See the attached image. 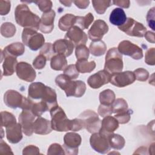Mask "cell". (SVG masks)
Returning <instances> with one entry per match:
<instances>
[{
	"instance_id": "obj_33",
	"label": "cell",
	"mask_w": 155,
	"mask_h": 155,
	"mask_svg": "<svg viewBox=\"0 0 155 155\" xmlns=\"http://www.w3.org/2000/svg\"><path fill=\"white\" fill-rule=\"evenodd\" d=\"M94 20V16L91 13H87L84 16H76L75 25L82 30L87 29Z\"/></svg>"
},
{
	"instance_id": "obj_16",
	"label": "cell",
	"mask_w": 155,
	"mask_h": 155,
	"mask_svg": "<svg viewBox=\"0 0 155 155\" xmlns=\"http://www.w3.org/2000/svg\"><path fill=\"white\" fill-rule=\"evenodd\" d=\"M16 73L18 78L27 82H33L36 76V71L32 66L25 62L18 63Z\"/></svg>"
},
{
	"instance_id": "obj_12",
	"label": "cell",
	"mask_w": 155,
	"mask_h": 155,
	"mask_svg": "<svg viewBox=\"0 0 155 155\" xmlns=\"http://www.w3.org/2000/svg\"><path fill=\"white\" fill-rule=\"evenodd\" d=\"M108 31L107 24L102 19L95 21L88 31V38L93 42L100 41Z\"/></svg>"
},
{
	"instance_id": "obj_39",
	"label": "cell",
	"mask_w": 155,
	"mask_h": 155,
	"mask_svg": "<svg viewBox=\"0 0 155 155\" xmlns=\"http://www.w3.org/2000/svg\"><path fill=\"white\" fill-rule=\"evenodd\" d=\"M89 53V50L85 45L81 44L76 47L75 55L77 60H88Z\"/></svg>"
},
{
	"instance_id": "obj_7",
	"label": "cell",
	"mask_w": 155,
	"mask_h": 155,
	"mask_svg": "<svg viewBox=\"0 0 155 155\" xmlns=\"http://www.w3.org/2000/svg\"><path fill=\"white\" fill-rule=\"evenodd\" d=\"M118 28L127 35L139 38L143 37L147 31V28L142 24L131 18H128L125 22L118 27Z\"/></svg>"
},
{
	"instance_id": "obj_52",
	"label": "cell",
	"mask_w": 155,
	"mask_h": 155,
	"mask_svg": "<svg viewBox=\"0 0 155 155\" xmlns=\"http://www.w3.org/2000/svg\"><path fill=\"white\" fill-rule=\"evenodd\" d=\"M147 21L148 26L154 30V7L149 10L147 15Z\"/></svg>"
},
{
	"instance_id": "obj_9",
	"label": "cell",
	"mask_w": 155,
	"mask_h": 155,
	"mask_svg": "<svg viewBox=\"0 0 155 155\" xmlns=\"http://www.w3.org/2000/svg\"><path fill=\"white\" fill-rule=\"evenodd\" d=\"M81 136L76 133L69 132L64 137V149L65 154H77L78 147L81 143Z\"/></svg>"
},
{
	"instance_id": "obj_55",
	"label": "cell",
	"mask_w": 155,
	"mask_h": 155,
	"mask_svg": "<svg viewBox=\"0 0 155 155\" xmlns=\"http://www.w3.org/2000/svg\"><path fill=\"white\" fill-rule=\"evenodd\" d=\"M74 4L76 5V7H78V8H81V9H85L86 8L89 4H90V1H87V0H82V1H73Z\"/></svg>"
},
{
	"instance_id": "obj_3",
	"label": "cell",
	"mask_w": 155,
	"mask_h": 155,
	"mask_svg": "<svg viewBox=\"0 0 155 155\" xmlns=\"http://www.w3.org/2000/svg\"><path fill=\"white\" fill-rule=\"evenodd\" d=\"M122 56L116 47L109 49L105 56L104 70L110 73L122 71L123 69Z\"/></svg>"
},
{
	"instance_id": "obj_42",
	"label": "cell",
	"mask_w": 155,
	"mask_h": 155,
	"mask_svg": "<svg viewBox=\"0 0 155 155\" xmlns=\"http://www.w3.org/2000/svg\"><path fill=\"white\" fill-rule=\"evenodd\" d=\"M131 113H132V111L131 110H127L125 111L115 114L114 117L117 120L119 124H124L129 122L131 118Z\"/></svg>"
},
{
	"instance_id": "obj_28",
	"label": "cell",
	"mask_w": 155,
	"mask_h": 155,
	"mask_svg": "<svg viewBox=\"0 0 155 155\" xmlns=\"http://www.w3.org/2000/svg\"><path fill=\"white\" fill-rule=\"evenodd\" d=\"M50 66L53 70L62 71L67 67V61L65 57L61 54L54 55L50 60Z\"/></svg>"
},
{
	"instance_id": "obj_35",
	"label": "cell",
	"mask_w": 155,
	"mask_h": 155,
	"mask_svg": "<svg viewBox=\"0 0 155 155\" xmlns=\"http://www.w3.org/2000/svg\"><path fill=\"white\" fill-rule=\"evenodd\" d=\"M93 6L96 12L99 15L104 14L107 8H108L112 4L111 1H92Z\"/></svg>"
},
{
	"instance_id": "obj_45",
	"label": "cell",
	"mask_w": 155,
	"mask_h": 155,
	"mask_svg": "<svg viewBox=\"0 0 155 155\" xmlns=\"http://www.w3.org/2000/svg\"><path fill=\"white\" fill-rule=\"evenodd\" d=\"M133 73L135 76L136 79L139 81L144 82L147 81L149 77L148 71L147 70L142 68H139L133 71Z\"/></svg>"
},
{
	"instance_id": "obj_51",
	"label": "cell",
	"mask_w": 155,
	"mask_h": 155,
	"mask_svg": "<svg viewBox=\"0 0 155 155\" xmlns=\"http://www.w3.org/2000/svg\"><path fill=\"white\" fill-rule=\"evenodd\" d=\"M10 1H0V14L1 15H6L10 10Z\"/></svg>"
},
{
	"instance_id": "obj_53",
	"label": "cell",
	"mask_w": 155,
	"mask_h": 155,
	"mask_svg": "<svg viewBox=\"0 0 155 155\" xmlns=\"http://www.w3.org/2000/svg\"><path fill=\"white\" fill-rule=\"evenodd\" d=\"M0 154H13V153L12 151L11 148L3 140H1L0 143Z\"/></svg>"
},
{
	"instance_id": "obj_15",
	"label": "cell",
	"mask_w": 155,
	"mask_h": 155,
	"mask_svg": "<svg viewBox=\"0 0 155 155\" xmlns=\"http://www.w3.org/2000/svg\"><path fill=\"white\" fill-rule=\"evenodd\" d=\"M64 39L70 41L76 47L81 44L85 45L87 41V36L81 28L76 25H74L67 31Z\"/></svg>"
},
{
	"instance_id": "obj_18",
	"label": "cell",
	"mask_w": 155,
	"mask_h": 155,
	"mask_svg": "<svg viewBox=\"0 0 155 155\" xmlns=\"http://www.w3.org/2000/svg\"><path fill=\"white\" fill-rule=\"evenodd\" d=\"M49 87L45 85L40 82H33L28 87V96L32 99H41L44 100L45 97Z\"/></svg>"
},
{
	"instance_id": "obj_30",
	"label": "cell",
	"mask_w": 155,
	"mask_h": 155,
	"mask_svg": "<svg viewBox=\"0 0 155 155\" xmlns=\"http://www.w3.org/2000/svg\"><path fill=\"white\" fill-rule=\"evenodd\" d=\"M89 49L90 53L94 56H100L105 54L107 50V45L101 40L93 42L90 44Z\"/></svg>"
},
{
	"instance_id": "obj_10",
	"label": "cell",
	"mask_w": 155,
	"mask_h": 155,
	"mask_svg": "<svg viewBox=\"0 0 155 155\" xmlns=\"http://www.w3.org/2000/svg\"><path fill=\"white\" fill-rule=\"evenodd\" d=\"M117 50L121 54L130 56L136 60L140 59L143 57L142 48L127 40L122 41L119 44Z\"/></svg>"
},
{
	"instance_id": "obj_44",
	"label": "cell",
	"mask_w": 155,
	"mask_h": 155,
	"mask_svg": "<svg viewBox=\"0 0 155 155\" xmlns=\"http://www.w3.org/2000/svg\"><path fill=\"white\" fill-rule=\"evenodd\" d=\"M48 155H58L65 154L64 149L59 143H52L48 148L47 151Z\"/></svg>"
},
{
	"instance_id": "obj_54",
	"label": "cell",
	"mask_w": 155,
	"mask_h": 155,
	"mask_svg": "<svg viewBox=\"0 0 155 155\" xmlns=\"http://www.w3.org/2000/svg\"><path fill=\"white\" fill-rule=\"evenodd\" d=\"M112 3L116 5L119 6L122 8H128L130 7V2L128 0H121V1H113Z\"/></svg>"
},
{
	"instance_id": "obj_8",
	"label": "cell",
	"mask_w": 155,
	"mask_h": 155,
	"mask_svg": "<svg viewBox=\"0 0 155 155\" xmlns=\"http://www.w3.org/2000/svg\"><path fill=\"white\" fill-rule=\"evenodd\" d=\"M90 143L91 148L101 154H106L110 150L108 136L100 132L92 134L90 138Z\"/></svg>"
},
{
	"instance_id": "obj_25",
	"label": "cell",
	"mask_w": 155,
	"mask_h": 155,
	"mask_svg": "<svg viewBox=\"0 0 155 155\" xmlns=\"http://www.w3.org/2000/svg\"><path fill=\"white\" fill-rule=\"evenodd\" d=\"M127 19L124 10L121 8H116L111 12L109 20L111 24L119 27L125 22Z\"/></svg>"
},
{
	"instance_id": "obj_24",
	"label": "cell",
	"mask_w": 155,
	"mask_h": 155,
	"mask_svg": "<svg viewBox=\"0 0 155 155\" xmlns=\"http://www.w3.org/2000/svg\"><path fill=\"white\" fill-rule=\"evenodd\" d=\"M25 47L21 42H14L5 47L2 51V56H12L17 57L24 54Z\"/></svg>"
},
{
	"instance_id": "obj_31",
	"label": "cell",
	"mask_w": 155,
	"mask_h": 155,
	"mask_svg": "<svg viewBox=\"0 0 155 155\" xmlns=\"http://www.w3.org/2000/svg\"><path fill=\"white\" fill-rule=\"evenodd\" d=\"M75 65L78 71L81 73H90L96 67V63L94 61L88 62V60H77Z\"/></svg>"
},
{
	"instance_id": "obj_6",
	"label": "cell",
	"mask_w": 155,
	"mask_h": 155,
	"mask_svg": "<svg viewBox=\"0 0 155 155\" xmlns=\"http://www.w3.org/2000/svg\"><path fill=\"white\" fill-rule=\"evenodd\" d=\"M79 118L83 121L85 128L89 133H94L99 131L102 121L94 111L87 110L79 116Z\"/></svg>"
},
{
	"instance_id": "obj_57",
	"label": "cell",
	"mask_w": 155,
	"mask_h": 155,
	"mask_svg": "<svg viewBox=\"0 0 155 155\" xmlns=\"http://www.w3.org/2000/svg\"><path fill=\"white\" fill-rule=\"evenodd\" d=\"M60 2L63 4L66 7H70L71 6V4L73 2V1H61Z\"/></svg>"
},
{
	"instance_id": "obj_26",
	"label": "cell",
	"mask_w": 155,
	"mask_h": 155,
	"mask_svg": "<svg viewBox=\"0 0 155 155\" xmlns=\"http://www.w3.org/2000/svg\"><path fill=\"white\" fill-rule=\"evenodd\" d=\"M4 61L2 64L3 75L7 76L12 75L16 70L18 61L16 57L12 56H4Z\"/></svg>"
},
{
	"instance_id": "obj_38",
	"label": "cell",
	"mask_w": 155,
	"mask_h": 155,
	"mask_svg": "<svg viewBox=\"0 0 155 155\" xmlns=\"http://www.w3.org/2000/svg\"><path fill=\"white\" fill-rule=\"evenodd\" d=\"M49 110V108L46 103L44 101H41L39 102L34 103L32 108L31 109V111L32 113L38 117H40L44 112Z\"/></svg>"
},
{
	"instance_id": "obj_27",
	"label": "cell",
	"mask_w": 155,
	"mask_h": 155,
	"mask_svg": "<svg viewBox=\"0 0 155 155\" xmlns=\"http://www.w3.org/2000/svg\"><path fill=\"white\" fill-rule=\"evenodd\" d=\"M76 16L73 14H65L62 16L58 22L59 28L62 31H68L75 25Z\"/></svg>"
},
{
	"instance_id": "obj_47",
	"label": "cell",
	"mask_w": 155,
	"mask_h": 155,
	"mask_svg": "<svg viewBox=\"0 0 155 155\" xmlns=\"http://www.w3.org/2000/svg\"><path fill=\"white\" fill-rule=\"evenodd\" d=\"M47 61V60L46 58L42 54H40L39 55L36 56V58L33 61V65L36 69H42L45 66Z\"/></svg>"
},
{
	"instance_id": "obj_20",
	"label": "cell",
	"mask_w": 155,
	"mask_h": 155,
	"mask_svg": "<svg viewBox=\"0 0 155 155\" xmlns=\"http://www.w3.org/2000/svg\"><path fill=\"white\" fill-rule=\"evenodd\" d=\"M56 13L53 10L43 13L42 15L39 30L44 33H50L54 28V19Z\"/></svg>"
},
{
	"instance_id": "obj_14",
	"label": "cell",
	"mask_w": 155,
	"mask_h": 155,
	"mask_svg": "<svg viewBox=\"0 0 155 155\" xmlns=\"http://www.w3.org/2000/svg\"><path fill=\"white\" fill-rule=\"evenodd\" d=\"M25 97L14 90H7L4 95V104L13 109L17 108H22Z\"/></svg>"
},
{
	"instance_id": "obj_36",
	"label": "cell",
	"mask_w": 155,
	"mask_h": 155,
	"mask_svg": "<svg viewBox=\"0 0 155 155\" xmlns=\"http://www.w3.org/2000/svg\"><path fill=\"white\" fill-rule=\"evenodd\" d=\"M1 127L5 128L11 126L16 123V119L15 116L8 111H1Z\"/></svg>"
},
{
	"instance_id": "obj_19",
	"label": "cell",
	"mask_w": 155,
	"mask_h": 155,
	"mask_svg": "<svg viewBox=\"0 0 155 155\" xmlns=\"http://www.w3.org/2000/svg\"><path fill=\"white\" fill-rule=\"evenodd\" d=\"M53 47L55 53L67 57L71 54L74 45L70 41L61 39L56 41L53 44Z\"/></svg>"
},
{
	"instance_id": "obj_5",
	"label": "cell",
	"mask_w": 155,
	"mask_h": 155,
	"mask_svg": "<svg viewBox=\"0 0 155 155\" xmlns=\"http://www.w3.org/2000/svg\"><path fill=\"white\" fill-rule=\"evenodd\" d=\"M22 41L23 44L33 51L42 48L44 45V36L36 30L31 28H24L22 33Z\"/></svg>"
},
{
	"instance_id": "obj_21",
	"label": "cell",
	"mask_w": 155,
	"mask_h": 155,
	"mask_svg": "<svg viewBox=\"0 0 155 155\" xmlns=\"http://www.w3.org/2000/svg\"><path fill=\"white\" fill-rule=\"evenodd\" d=\"M33 132L37 134L45 135L50 133L52 131L51 121L43 118L38 117L33 122Z\"/></svg>"
},
{
	"instance_id": "obj_13",
	"label": "cell",
	"mask_w": 155,
	"mask_h": 155,
	"mask_svg": "<svg viewBox=\"0 0 155 155\" xmlns=\"http://www.w3.org/2000/svg\"><path fill=\"white\" fill-rule=\"evenodd\" d=\"M35 116L30 110H22L19 116V123L22 127L23 133L27 136H30L33 133V122Z\"/></svg>"
},
{
	"instance_id": "obj_56",
	"label": "cell",
	"mask_w": 155,
	"mask_h": 155,
	"mask_svg": "<svg viewBox=\"0 0 155 155\" xmlns=\"http://www.w3.org/2000/svg\"><path fill=\"white\" fill-rule=\"evenodd\" d=\"M144 36L147 41L153 44H154V33L150 31H147L144 35Z\"/></svg>"
},
{
	"instance_id": "obj_1",
	"label": "cell",
	"mask_w": 155,
	"mask_h": 155,
	"mask_svg": "<svg viewBox=\"0 0 155 155\" xmlns=\"http://www.w3.org/2000/svg\"><path fill=\"white\" fill-rule=\"evenodd\" d=\"M15 16L16 23L24 28L39 30L41 19L30 11L27 5L19 4L15 8Z\"/></svg>"
},
{
	"instance_id": "obj_43",
	"label": "cell",
	"mask_w": 155,
	"mask_h": 155,
	"mask_svg": "<svg viewBox=\"0 0 155 155\" xmlns=\"http://www.w3.org/2000/svg\"><path fill=\"white\" fill-rule=\"evenodd\" d=\"M64 74L73 80L76 79L79 76V72L78 71L75 64H70L64 70Z\"/></svg>"
},
{
	"instance_id": "obj_29",
	"label": "cell",
	"mask_w": 155,
	"mask_h": 155,
	"mask_svg": "<svg viewBox=\"0 0 155 155\" xmlns=\"http://www.w3.org/2000/svg\"><path fill=\"white\" fill-rule=\"evenodd\" d=\"M108 139L110 147L116 150L123 148L125 143L124 138L117 134L111 133L108 135Z\"/></svg>"
},
{
	"instance_id": "obj_46",
	"label": "cell",
	"mask_w": 155,
	"mask_h": 155,
	"mask_svg": "<svg viewBox=\"0 0 155 155\" xmlns=\"http://www.w3.org/2000/svg\"><path fill=\"white\" fill-rule=\"evenodd\" d=\"M34 3L36 4L41 11L44 13L48 12L51 10L52 2L51 1L42 0V1H33Z\"/></svg>"
},
{
	"instance_id": "obj_32",
	"label": "cell",
	"mask_w": 155,
	"mask_h": 155,
	"mask_svg": "<svg viewBox=\"0 0 155 155\" xmlns=\"http://www.w3.org/2000/svg\"><path fill=\"white\" fill-rule=\"evenodd\" d=\"M116 99V96L114 91L110 89H107L99 94V101L101 104L105 105H113Z\"/></svg>"
},
{
	"instance_id": "obj_4",
	"label": "cell",
	"mask_w": 155,
	"mask_h": 155,
	"mask_svg": "<svg viewBox=\"0 0 155 155\" xmlns=\"http://www.w3.org/2000/svg\"><path fill=\"white\" fill-rule=\"evenodd\" d=\"M50 111L52 129L59 132L69 131L68 125L70 119L67 118L63 109L57 105L52 108Z\"/></svg>"
},
{
	"instance_id": "obj_49",
	"label": "cell",
	"mask_w": 155,
	"mask_h": 155,
	"mask_svg": "<svg viewBox=\"0 0 155 155\" xmlns=\"http://www.w3.org/2000/svg\"><path fill=\"white\" fill-rule=\"evenodd\" d=\"M98 114L101 117H105L107 116L110 115L113 113V107L111 105H105L100 104L98 107Z\"/></svg>"
},
{
	"instance_id": "obj_34",
	"label": "cell",
	"mask_w": 155,
	"mask_h": 155,
	"mask_svg": "<svg viewBox=\"0 0 155 155\" xmlns=\"http://www.w3.org/2000/svg\"><path fill=\"white\" fill-rule=\"evenodd\" d=\"M16 31V27L12 22H4L1 26V34L5 38L13 37L15 35Z\"/></svg>"
},
{
	"instance_id": "obj_50",
	"label": "cell",
	"mask_w": 155,
	"mask_h": 155,
	"mask_svg": "<svg viewBox=\"0 0 155 155\" xmlns=\"http://www.w3.org/2000/svg\"><path fill=\"white\" fill-rule=\"evenodd\" d=\"M39 154V149L38 147L30 145L25 147L22 151V154L23 155H35V154Z\"/></svg>"
},
{
	"instance_id": "obj_23",
	"label": "cell",
	"mask_w": 155,
	"mask_h": 155,
	"mask_svg": "<svg viewBox=\"0 0 155 155\" xmlns=\"http://www.w3.org/2000/svg\"><path fill=\"white\" fill-rule=\"evenodd\" d=\"M22 127L19 123H16L6 127V137L11 143H17L22 139Z\"/></svg>"
},
{
	"instance_id": "obj_40",
	"label": "cell",
	"mask_w": 155,
	"mask_h": 155,
	"mask_svg": "<svg viewBox=\"0 0 155 155\" xmlns=\"http://www.w3.org/2000/svg\"><path fill=\"white\" fill-rule=\"evenodd\" d=\"M40 54L44 56L47 61L51 60L56 54L53 50V44L50 42L45 43L40 50Z\"/></svg>"
},
{
	"instance_id": "obj_41",
	"label": "cell",
	"mask_w": 155,
	"mask_h": 155,
	"mask_svg": "<svg viewBox=\"0 0 155 155\" xmlns=\"http://www.w3.org/2000/svg\"><path fill=\"white\" fill-rule=\"evenodd\" d=\"M82 128H85L84 124L80 118H75L70 120L68 125V130L73 131H79Z\"/></svg>"
},
{
	"instance_id": "obj_22",
	"label": "cell",
	"mask_w": 155,
	"mask_h": 155,
	"mask_svg": "<svg viewBox=\"0 0 155 155\" xmlns=\"http://www.w3.org/2000/svg\"><path fill=\"white\" fill-rule=\"evenodd\" d=\"M118 127L119 122L114 117L107 116L104 117L101 122V127L99 132L108 136L113 133Z\"/></svg>"
},
{
	"instance_id": "obj_48",
	"label": "cell",
	"mask_w": 155,
	"mask_h": 155,
	"mask_svg": "<svg viewBox=\"0 0 155 155\" xmlns=\"http://www.w3.org/2000/svg\"><path fill=\"white\" fill-rule=\"evenodd\" d=\"M155 48H150L145 53V62L150 65H154L155 64Z\"/></svg>"
},
{
	"instance_id": "obj_2",
	"label": "cell",
	"mask_w": 155,
	"mask_h": 155,
	"mask_svg": "<svg viewBox=\"0 0 155 155\" xmlns=\"http://www.w3.org/2000/svg\"><path fill=\"white\" fill-rule=\"evenodd\" d=\"M56 84L63 90L67 97L74 96L80 97L82 96L86 90V85L82 81H72L64 74L56 76Z\"/></svg>"
},
{
	"instance_id": "obj_17",
	"label": "cell",
	"mask_w": 155,
	"mask_h": 155,
	"mask_svg": "<svg viewBox=\"0 0 155 155\" xmlns=\"http://www.w3.org/2000/svg\"><path fill=\"white\" fill-rule=\"evenodd\" d=\"M110 78L111 74L107 71L102 70L91 75L87 79V83L91 88L96 89L108 84L110 81Z\"/></svg>"
},
{
	"instance_id": "obj_37",
	"label": "cell",
	"mask_w": 155,
	"mask_h": 155,
	"mask_svg": "<svg viewBox=\"0 0 155 155\" xmlns=\"http://www.w3.org/2000/svg\"><path fill=\"white\" fill-rule=\"evenodd\" d=\"M113 113L117 114L125 111L128 110V104L127 101L123 98H118L114 101L113 105Z\"/></svg>"
},
{
	"instance_id": "obj_11",
	"label": "cell",
	"mask_w": 155,
	"mask_h": 155,
	"mask_svg": "<svg viewBox=\"0 0 155 155\" xmlns=\"http://www.w3.org/2000/svg\"><path fill=\"white\" fill-rule=\"evenodd\" d=\"M135 80V76L133 71H125L111 74L110 82L116 87H124L133 84Z\"/></svg>"
}]
</instances>
